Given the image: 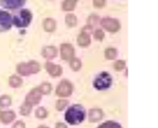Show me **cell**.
<instances>
[{
    "label": "cell",
    "instance_id": "cell-1",
    "mask_svg": "<svg viewBox=\"0 0 158 128\" xmlns=\"http://www.w3.org/2000/svg\"><path fill=\"white\" fill-rule=\"evenodd\" d=\"M86 116L85 110L81 105H73L68 109L65 114V120L70 125H78L83 121Z\"/></svg>",
    "mask_w": 158,
    "mask_h": 128
},
{
    "label": "cell",
    "instance_id": "cell-2",
    "mask_svg": "<svg viewBox=\"0 0 158 128\" xmlns=\"http://www.w3.org/2000/svg\"><path fill=\"white\" fill-rule=\"evenodd\" d=\"M32 14L28 10H22L13 17V23L17 27H27L31 23Z\"/></svg>",
    "mask_w": 158,
    "mask_h": 128
},
{
    "label": "cell",
    "instance_id": "cell-3",
    "mask_svg": "<svg viewBox=\"0 0 158 128\" xmlns=\"http://www.w3.org/2000/svg\"><path fill=\"white\" fill-rule=\"evenodd\" d=\"M17 72L23 76H28L31 74H35L40 70L39 64L36 62H30L28 63H21L16 68Z\"/></svg>",
    "mask_w": 158,
    "mask_h": 128
},
{
    "label": "cell",
    "instance_id": "cell-4",
    "mask_svg": "<svg viewBox=\"0 0 158 128\" xmlns=\"http://www.w3.org/2000/svg\"><path fill=\"white\" fill-rule=\"evenodd\" d=\"M112 83V78L108 72L101 73L94 82V86L98 90L108 89Z\"/></svg>",
    "mask_w": 158,
    "mask_h": 128
},
{
    "label": "cell",
    "instance_id": "cell-5",
    "mask_svg": "<svg viewBox=\"0 0 158 128\" xmlns=\"http://www.w3.org/2000/svg\"><path fill=\"white\" fill-rule=\"evenodd\" d=\"M73 86L72 83L67 80H63L59 83L56 89V94L59 97H68L72 94Z\"/></svg>",
    "mask_w": 158,
    "mask_h": 128
},
{
    "label": "cell",
    "instance_id": "cell-6",
    "mask_svg": "<svg viewBox=\"0 0 158 128\" xmlns=\"http://www.w3.org/2000/svg\"><path fill=\"white\" fill-rule=\"evenodd\" d=\"M101 24L108 32H117L120 29L119 22L115 19H112V18H103L101 21Z\"/></svg>",
    "mask_w": 158,
    "mask_h": 128
},
{
    "label": "cell",
    "instance_id": "cell-7",
    "mask_svg": "<svg viewBox=\"0 0 158 128\" xmlns=\"http://www.w3.org/2000/svg\"><path fill=\"white\" fill-rule=\"evenodd\" d=\"M12 20L11 16L5 11H0V32L6 31L11 28Z\"/></svg>",
    "mask_w": 158,
    "mask_h": 128
},
{
    "label": "cell",
    "instance_id": "cell-8",
    "mask_svg": "<svg viewBox=\"0 0 158 128\" xmlns=\"http://www.w3.org/2000/svg\"><path fill=\"white\" fill-rule=\"evenodd\" d=\"M42 97V93H41L39 88L34 89L30 92L26 97V102L31 104V106L37 105L41 101Z\"/></svg>",
    "mask_w": 158,
    "mask_h": 128
},
{
    "label": "cell",
    "instance_id": "cell-9",
    "mask_svg": "<svg viewBox=\"0 0 158 128\" xmlns=\"http://www.w3.org/2000/svg\"><path fill=\"white\" fill-rule=\"evenodd\" d=\"M74 48L71 44H63L61 45V58L63 60L69 61L73 58Z\"/></svg>",
    "mask_w": 158,
    "mask_h": 128
},
{
    "label": "cell",
    "instance_id": "cell-10",
    "mask_svg": "<svg viewBox=\"0 0 158 128\" xmlns=\"http://www.w3.org/2000/svg\"><path fill=\"white\" fill-rule=\"evenodd\" d=\"M26 0H0V4L6 9L14 10L24 5Z\"/></svg>",
    "mask_w": 158,
    "mask_h": 128
},
{
    "label": "cell",
    "instance_id": "cell-11",
    "mask_svg": "<svg viewBox=\"0 0 158 128\" xmlns=\"http://www.w3.org/2000/svg\"><path fill=\"white\" fill-rule=\"evenodd\" d=\"M45 68L49 75L52 77H58L62 74V69L59 65H55L52 62H47L45 64Z\"/></svg>",
    "mask_w": 158,
    "mask_h": 128
},
{
    "label": "cell",
    "instance_id": "cell-12",
    "mask_svg": "<svg viewBox=\"0 0 158 128\" xmlns=\"http://www.w3.org/2000/svg\"><path fill=\"white\" fill-rule=\"evenodd\" d=\"M89 120L90 122L94 123L101 120L103 117V112L99 109H93L89 111Z\"/></svg>",
    "mask_w": 158,
    "mask_h": 128
},
{
    "label": "cell",
    "instance_id": "cell-13",
    "mask_svg": "<svg viewBox=\"0 0 158 128\" xmlns=\"http://www.w3.org/2000/svg\"><path fill=\"white\" fill-rule=\"evenodd\" d=\"M15 118H16V114L12 110L3 111L0 114V120H2V123H6V124L11 123L12 121L14 120Z\"/></svg>",
    "mask_w": 158,
    "mask_h": 128
},
{
    "label": "cell",
    "instance_id": "cell-14",
    "mask_svg": "<svg viewBox=\"0 0 158 128\" xmlns=\"http://www.w3.org/2000/svg\"><path fill=\"white\" fill-rule=\"evenodd\" d=\"M42 54L44 58H45L46 59L51 60V59H53L56 57V55H57V50H56V47H52V46L46 47L43 50Z\"/></svg>",
    "mask_w": 158,
    "mask_h": 128
},
{
    "label": "cell",
    "instance_id": "cell-15",
    "mask_svg": "<svg viewBox=\"0 0 158 128\" xmlns=\"http://www.w3.org/2000/svg\"><path fill=\"white\" fill-rule=\"evenodd\" d=\"M78 44L81 47H86L90 44V35L86 33L82 32L81 34H80L77 39Z\"/></svg>",
    "mask_w": 158,
    "mask_h": 128
},
{
    "label": "cell",
    "instance_id": "cell-16",
    "mask_svg": "<svg viewBox=\"0 0 158 128\" xmlns=\"http://www.w3.org/2000/svg\"><path fill=\"white\" fill-rule=\"evenodd\" d=\"M43 26H44V29L45 30V31H47V32H52L56 29V23L52 18H48L43 23Z\"/></svg>",
    "mask_w": 158,
    "mask_h": 128
},
{
    "label": "cell",
    "instance_id": "cell-17",
    "mask_svg": "<svg viewBox=\"0 0 158 128\" xmlns=\"http://www.w3.org/2000/svg\"><path fill=\"white\" fill-rule=\"evenodd\" d=\"M77 0H65L62 3V9L65 11H72L77 6Z\"/></svg>",
    "mask_w": 158,
    "mask_h": 128
},
{
    "label": "cell",
    "instance_id": "cell-18",
    "mask_svg": "<svg viewBox=\"0 0 158 128\" xmlns=\"http://www.w3.org/2000/svg\"><path fill=\"white\" fill-rule=\"evenodd\" d=\"M9 82H10V86H12L13 88L20 87L22 85V82H23L21 78L20 77L16 76V75H13L12 77H10Z\"/></svg>",
    "mask_w": 158,
    "mask_h": 128
},
{
    "label": "cell",
    "instance_id": "cell-19",
    "mask_svg": "<svg viewBox=\"0 0 158 128\" xmlns=\"http://www.w3.org/2000/svg\"><path fill=\"white\" fill-rule=\"evenodd\" d=\"M32 106L31 104L27 103V102H25V103H23L22 105V106L20 107V114L23 116H27L31 114V110H32Z\"/></svg>",
    "mask_w": 158,
    "mask_h": 128
},
{
    "label": "cell",
    "instance_id": "cell-20",
    "mask_svg": "<svg viewBox=\"0 0 158 128\" xmlns=\"http://www.w3.org/2000/svg\"><path fill=\"white\" fill-rule=\"evenodd\" d=\"M65 22L69 26H75L77 23V16L73 14H68L65 16Z\"/></svg>",
    "mask_w": 158,
    "mask_h": 128
},
{
    "label": "cell",
    "instance_id": "cell-21",
    "mask_svg": "<svg viewBox=\"0 0 158 128\" xmlns=\"http://www.w3.org/2000/svg\"><path fill=\"white\" fill-rule=\"evenodd\" d=\"M98 128H122L119 123L114 121H107L100 125Z\"/></svg>",
    "mask_w": 158,
    "mask_h": 128
},
{
    "label": "cell",
    "instance_id": "cell-22",
    "mask_svg": "<svg viewBox=\"0 0 158 128\" xmlns=\"http://www.w3.org/2000/svg\"><path fill=\"white\" fill-rule=\"evenodd\" d=\"M105 58L108 60H113L117 56V50L114 48H108L105 50Z\"/></svg>",
    "mask_w": 158,
    "mask_h": 128
},
{
    "label": "cell",
    "instance_id": "cell-23",
    "mask_svg": "<svg viewBox=\"0 0 158 128\" xmlns=\"http://www.w3.org/2000/svg\"><path fill=\"white\" fill-rule=\"evenodd\" d=\"M70 67L73 71H79L81 68V62L78 58H72L70 61Z\"/></svg>",
    "mask_w": 158,
    "mask_h": 128
},
{
    "label": "cell",
    "instance_id": "cell-24",
    "mask_svg": "<svg viewBox=\"0 0 158 128\" xmlns=\"http://www.w3.org/2000/svg\"><path fill=\"white\" fill-rule=\"evenodd\" d=\"M39 89L42 94H49V93H51V91H52V86H51V84H49V83L44 82L41 85V86L39 87Z\"/></svg>",
    "mask_w": 158,
    "mask_h": 128
},
{
    "label": "cell",
    "instance_id": "cell-25",
    "mask_svg": "<svg viewBox=\"0 0 158 128\" xmlns=\"http://www.w3.org/2000/svg\"><path fill=\"white\" fill-rule=\"evenodd\" d=\"M48 112L44 107H39L35 111V116L39 119H44L47 117Z\"/></svg>",
    "mask_w": 158,
    "mask_h": 128
},
{
    "label": "cell",
    "instance_id": "cell-26",
    "mask_svg": "<svg viewBox=\"0 0 158 128\" xmlns=\"http://www.w3.org/2000/svg\"><path fill=\"white\" fill-rule=\"evenodd\" d=\"M11 98L8 96H3L0 98V106L2 107L10 106L11 105Z\"/></svg>",
    "mask_w": 158,
    "mask_h": 128
},
{
    "label": "cell",
    "instance_id": "cell-27",
    "mask_svg": "<svg viewBox=\"0 0 158 128\" xmlns=\"http://www.w3.org/2000/svg\"><path fill=\"white\" fill-rule=\"evenodd\" d=\"M68 103L69 102L65 100V99H59L57 102V103H56V109L59 111L63 110L66 107V106L68 105Z\"/></svg>",
    "mask_w": 158,
    "mask_h": 128
},
{
    "label": "cell",
    "instance_id": "cell-28",
    "mask_svg": "<svg viewBox=\"0 0 158 128\" xmlns=\"http://www.w3.org/2000/svg\"><path fill=\"white\" fill-rule=\"evenodd\" d=\"M126 66V62L124 61H118L115 62L114 67L116 71H122Z\"/></svg>",
    "mask_w": 158,
    "mask_h": 128
},
{
    "label": "cell",
    "instance_id": "cell-29",
    "mask_svg": "<svg viewBox=\"0 0 158 128\" xmlns=\"http://www.w3.org/2000/svg\"><path fill=\"white\" fill-rule=\"evenodd\" d=\"M104 34L101 30H97L94 33V38L98 41H102L104 39Z\"/></svg>",
    "mask_w": 158,
    "mask_h": 128
},
{
    "label": "cell",
    "instance_id": "cell-30",
    "mask_svg": "<svg viewBox=\"0 0 158 128\" xmlns=\"http://www.w3.org/2000/svg\"><path fill=\"white\" fill-rule=\"evenodd\" d=\"M105 4V0H94V5L97 8H101Z\"/></svg>",
    "mask_w": 158,
    "mask_h": 128
},
{
    "label": "cell",
    "instance_id": "cell-31",
    "mask_svg": "<svg viewBox=\"0 0 158 128\" xmlns=\"http://www.w3.org/2000/svg\"><path fill=\"white\" fill-rule=\"evenodd\" d=\"M98 16H94H94H90V17L89 18V20H88L89 24H90V25L96 24V23H98Z\"/></svg>",
    "mask_w": 158,
    "mask_h": 128
},
{
    "label": "cell",
    "instance_id": "cell-32",
    "mask_svg": "<svg viewBox=\"0 0 158 128\" xmlns=\"http://www.w3.org/2000/svg\"><path fill=\"white\" fill-rule=\"evenodd\" d=\"M13 128H25V123L22 121H17L13 125Z\"/></svg>",
    "mask_w": 158,
    "mask_h": 128
},
{
    "label": "cell",
    "instance_id": "cell-33",
    "mask_svg": "<svg viewBox=\"0 0 158 128\" xmlns=\"http://www.w3.org/2000/svg\"><path fill=\"white\" fill-rule=\"evenodd\" d=\"M83 32L86 33V34H90V33H92V26H85L83 30Z\"/></svg>",
    "mask_w": 158,
    "mask_h": 128
},
{
    "label": "cell",
    "instance_id": "cell-34",
    "mask_svg": "<svg viewBox=\"0 0 158 128\" xmlns=\"http://www.w3.org/2000/svg\"><path fill=\"white\" fill-rule=\"evenodd\" d=\"M56 128H67V126L62 123H58L56 124Z\"/></svg>",
    "mask_w": 158,
    "mask_h": 128
},
{
    "label": "cell",
    "instance_id": "cell-35",
    "mask_svg": "<svg viewBox=\"0 0 158 128\" xmlns=\"http://www.w3.org/2000/svg\"><path fill=\"white\" fill-rule=\"evenodd\" d=\"M38 128H48V126H38Z\"/></svg>",
    "mask_w": 158,
    "mask_h": 128
}]
</instances>
